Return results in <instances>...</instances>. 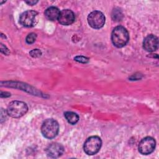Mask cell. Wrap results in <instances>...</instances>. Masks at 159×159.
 <instances>
[{"mask_svg":"<svg viewBox=\"0 0 159 159\" xmlns=\"http://www.w3.org/2000/svg\"><path fill=\"white\" fill-rule=\"evenodd\" d=\"M129 40V35L125 28L121 25L116 27L111 34V40L114 46L121 48L125 46Z\"/></svg>","mask_w":159,"mask_h":159,"instance_id":"6da1fadb","label":"cell"},{"mask_svg":"<svg viewBox=\"0 0 159 159\" xmlns=\"http://www.w3.org/2000/svg\"><path fill=\"white\" fill-rule=\"evenodd\" d=\"M27 111L28 106L25 102L19 101H14L9 103L6 112L11 117L19 118L23 116Z\"/></svg>","mask_w":159,"mask_h":159,"instance_id":"7a4b0ae2","label":"cell"},{"mask_svg":"<svg viewBox=\"0 0 159 159\" xmlns=\"http://www.w3.org/2000/svg\"><path fill=\"white\" fill-rule=\"evenodd\" d=\"M59 131L58 123L53 119L45 120L42 125L41 132L43 135L48 139L55 137Z\"/></svg>","mask_w":159,"mask_h":159,"instance_id":"3957f363","label":"cell"},{"mask_svg":"<svg viewBox=\"0 0 159 159\" xmlns=\"http://www.w3.org/2000/svg\"><path fill=\"white\" fill-rule=\"evenodd\" d=\"M102 145L101 139L98 136H91L85 141L83 149L84 152L89 155L96 154L100 150Z\"/></svg>","mask_w":159,"mask_h":159,"instance_id":"277c9868","label":"cell"},{"mask_svg":"<svg viewBox=\"0 0 159 159\" xmlns=\"http://www.w3.org/2000/svg\"><path fill=\"white\" fill-rule=\"evenodd\" d=\"M87 20L89 25L92 28L98 29L104 25L105 16L101 11H94L89 13Z\"/></svg>","mask_w":159,"mask_h":159,"instance_id":"5b68a950","label":"cell"},{"mask_svg":"<svg viewBox=\"0 0 159 159\" xmlns=\"http://www.w3.org/2000/svg\"><path fill=\"white\" fill-rule=\"evenodd\" d=\"M156 142L153 138L146 137L142 139L139 144V151L142 155H149L152 153L155 148Z\"/></svg>","mask_w":159,"mask_h":159,"instance_id":"8992f818","label":"cell"},{"mask_svg":"<svg viewBox=\"0 0 159 159\" xmlns=\"http://www.w3.org/2000/svg\"><path fill=\"white\" fill-rule=\"evenodd\" d=\"M37 12L35 11H26L21 14L19 18V22L21 25L24 27H30L35 24V17L37 15Z\"/></svg>","mask_w":159,"mask_h":159,"instance_id":"52a82bcc","label":"cell"},{"mask_svg":"<svg viewBox=\"0 0 159 159\" xmlns=\"http://www.w3.org/2000/svg\"><path fill=\"white\" fill-rule=\"evenodd\" d=\"M158 37L154 35H148L147 36L143 42V48L149 52H154L158 48Z\"/></svg>","mask_w":159,"mask_h":159,"instance_id":"ba28073f","label":"cell"},{"mask_svg":"<svg viewBox=\"0 0 159 159\" xmlns=\"http://www.w3.org/2000/svg\"><path fill=\"white\" fill-rule=\"evenodd\" d=\"M75 17L73 12L70 9H63L60 11L58 22L64 25H69L73 24L75 21Z\"/></svg>","mask_w":159,"mask_h":159,"instance_id":"9c48e42d","label":"cell"},{"mask_svg":"<svg viewBox=\"0 0 159 159\" xmlns=\"http://www.w3.org/2000/svg\"><path fill=\"white\" fill-rule=\"evenodd\" d=\"M64 152L62 145L58 143H52L46 148V153L50 158H58L60 157Z\"/></svg>","mask_w":159,"mask_h":159,"instance_id":"30bf717a","label":"cell"},{"mask_svg":"<svg viewBox=\"0 0 159 159\" xmlns=\"http://www.w3.org/2000/svg\"><path fill=\"white\" fill-rule=\"evenodd\" d=\"M60 11V10L54 6H51L47 8L45 11V16L47 19L50 20H55L58 19Z\"/></svg>","mask_w":159,"mask_h":159,"instance_id":"8fae6325","label":"cell"},{"mask_svg":"<svg viewBox=\"0 0 159 159\" xmlns=\"http://www.w3.org/2000/svg\"><path fill=\"white\" fill-rule=\"evenodd\" d=\"M64 116L66 120L72 125L76 124L79 120L78 115L73 112H70V111L66 112L64 114Z\"/></svg>","mask_w":159,"mask_h":159,"instance_id":"7c38bea8","label":"cell"},{"mask_svg":"<svg viewBox=\"0 0 159 159\" xmlns=\"http://www.w3.org/2000/svg\"><path fill=\"white\" fill-rule=\"evenodd\" d=\"M112 17L114 19V20H120V19L122 17V12L119 9H114L112 14Z\"/></svg>","mask_w":159,"mask_h":159,"instance_id":"4fadbf2b","label":"cell"},{"mask_svg":"<svg viewBox=\"0 0 159 159\" xmlns=\"http://www.w3.org/2000/svg\"><path fill=\"white\" fill-rule=\"evenodd\" d=\"M36 38H37V35L35 33H30L27 36L25 39V41L27 43L32 44L35 42V40H36Z\"/></svg>","mask_w":159,"mask_h":159,"instance_id":"5bb4252c","label":"cell"},{"mask_svg":"<svg viewBox=\"0 0 159 159\" xmlns=\"http://www.w3.org/2000/svg\"><path fill=\"white\" fill-rule=\"evenodd\" d=\"M74 60L76 61H78L80 63H86L89 61L88 58H86L83 56H77L74 58Z\"/></svg>","mask_w":159,"mask_h":159,"instance_id":"9a60e30c","label":"cell"},{"mask_svg":"<svg viewBox=\"0 0 159 159\" xmlns=\"http://www.w3.org/2000/svg\"><path fill=\"white\" fill-rule=\"evenodd\" d=\"M29 53H30V55L32 57L36 58V57H40V56L41 55V54H42V52H41V51H40V50H39V49H34L33 50L30 51Z\"/></svg>","mask_w":159,"mask_h":159,"instance_id":"2e32d148","label":"cell"},{"mask_svg":"<svg viewBox=\"0 0 159 159\" xmlns=\"http://www.w3.org/2000/svg\"><path fill=\"white\" fill-rule=\"evenodd\" d=\"M1 52L3 53H4L5 55H8L9 53V50L5 47L3 45V44H1Z\"/></svg>","mask_w":159,"mask_h":159,"instance_id":"e0dca14e","label":"cell"},{"mask_svg":"<svg viewBox=\"0 0 159 159\" xmlns=\"http://www.w3.org/2000/svg\"><path fill=\"white\" fill-rule=\"evenodd\" d=\"M38 1H25V2L27 3V4H29V5H31V6H33V5H35L37 2Z\"/></svg>","mask_w":159,"mask_h":159,"instance_id":"ac0fdd59","label":"cell"}]
</instances>
